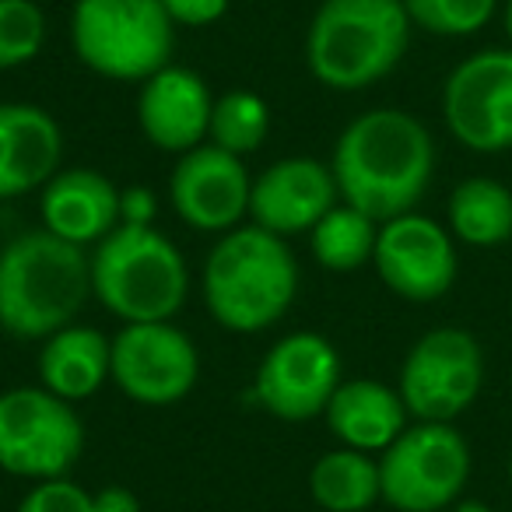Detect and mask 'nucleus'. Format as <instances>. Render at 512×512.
Here are the masks:
<instances>
[{
	"instance_id": "obj_6",
	"label": "nucleus",
	"mask_w": 512,
	"mask_h": 512,
	"mask_svg": "<svg viewBox=\"0 0 512 512\" xmlns=\"http://www.w3.org/2000/svg\"><path fill=\"white\" fill-rule=\"evenodd\" d=\"M172 25L162 0H74L71 46L102 78L144 81L169 64Z\"/></svg>"
},
{
	"instance_id": "obj_24",
	"label": "nucleus",
	"mask_w": 512,
	"mask_h": 512,
	"mask_svg": "<svg viewBox=\"0 0 512 512\" xmlns=\"http://www.w3.org/2000/svg\"><path fill=\"white\" fill-rule=\"evenodd\" d=\"M271 130V113H267L264 99H256L249 92H225L214 99L211 109V127L207 137L228 155H249L267 141Z\"/></svg>"
},
{
	"instance_id": "obj_21",
	"label": "nucleus",
	"mask_w": 512,
	"mask_h": 512,
	"mask_svg": "<svg viewBox=\"0 0 512 512\" xmlns=\"http://www.w3.org/2000/svg\"><path fill=\"white\" fill-rule=\"evenodd\" d=\"M11 127V197L46 186L60 165V127L46 109L4 102Z\"/></svg>"
},
{
	"instance_id": "obj_12",
	"label": "nucleus",
	"mask_w": 512,
	"mask_h": 512,
	"mask_svg": "<svg viewBox=\"0 0 512 512\" xmlns=\"http://www.w3.org/2000/svg\"><path fill=\"white\" fill-rule=\"evenodd\" d=\"M372 264L393 295L407 302H435L453 288L460 256L446 225L407 211L379 225Z\"/></svg>"
},
{
	"instance_id": "obj_29",
	"label": "nucleus",
	"mask_w": 512,
	"mask_h": 512,
	"mask_svg": "<svg viewBox=\"0 0 512 512\" xmlns=\"http://www.w3.org/2000/svg\"><path fill=\"white\" fill-rule=\"evenodd\" d=\"M155 193L144 186H130L120 190V225H151L155 221Z\"/></svg>"
},
{
	"instance_id": "obj_14",
	"label": "nucleus",
	"mask_w": 512,
	"mask_h": 512,
	"mask_svg": "<svg viewBox=\"0 0 512 512\" xmlns=\"http://www.w3.org/2000/svg\"><path fill=\"white\" fill-rule=\"evenodd\" d=\"M249 172L239 155L218 144H197L179 158L169 179L176 214L197 232H232L249 214Z\"/></svg>"
},
{
	"instance_id": "obj_1",
	"label": "nucleus",
	"mask_w": 512,
	"mask_h": 512,
	"mask_svg": "<svg viewBox=\"0 0 512 512\" xmlns=\"http://www.w3.org/2000/svg\"><path fill=\"white\" fill-rule=\"evenodd\" d=\"M330 169L344 204L383 225L414 211L425 197L435 172V144L418 116L369 109L337 137Z\"/></svg>"
},
{
	"instance_id": "obj_18",
	"label": "nucleus",
	"mask_w": 512,
	"mask_h": 512,
	"mask_svg": "<svg viewBox=\"0 0 512 512\" xmlns=\"http://www.w3.org/2000/svg\"><path fill=\"white\" fill-rule=\"evenodd\" d=\"M323 414H327L330 432L358 453H383L400 439V432L411 421L400 390L379 383V379L341 383Z\"/></svg>"
},
{
	"instance_id": "obj_13",
	"label": "nucleus",
	"mask_w": 512,
	"mask_h": 512,
	"mask_svg": "<svg viewBox=\"0 0 512 512\" xmlns=\"http://www.w3.org/2000/svg\"><path fill=\"white\" fill-rule=\"evenodd\" d=\"M341 386V358L323 334H288L256 369L253 397L274 418L306 421L327 411Z\"/></svg>"
},
{
	"instance_id": "obj_16",
	"label": "nucleus",
	"mask_w": 512,
	"mask_h": 512,
	"mask_svg": "<svg viewBox=\"0 0 512 512\" xmlns=\"http://www.w3.org/2000/svg\"><path fill=\"white\" fill-rule=\"evenodd\" d=\"M214 99L207 92L204 78L190 67L165 64L151 78H144V88L137 95V120L155 148L186 155L207 137L211 127Z\"/></svg>"
},
{
	"instance_id": "obj_10",
	"label": "nucleus",
	"mask_w": 512,
	"mask_h": 512,
	"mask_svg": "<svg viewBox=\"0 0 512 512\" xmlns=\"http://www.w3.org/2000/svg\"><path fill=\"white\" fill-rule=\"evenodd\" d=\"M442 116L456 141L477 155L512 151V50H481L449 71Z\"/></svg>"
},
{
	"instance_id": "obj_15",
	"label": "nucleus",
	"mask_w": 512,
	"mask_h": 512,
	"mask_svg": "<svg viewBox=\"0 0 512 512\" xmlns=\"http://www.w3.org/2000/svg\"><path fill=\"white\" fill-rule=\"evenodd\" d=\"M334 169L316 158H281L253 179L249 190V218L267 232L299 235L313 232L316 221L337 204Z\"/></svg>"
},
{
	"instance_id": "obj_4",
	"label": "nucleus",
	"mask_w": 512,
	"mask_h": 512,
	"mask_svg": "<svg viewBox=\"0 0 512 512\" xmlns=\"http://www.w3.org/2000/svg\"><path fill=\"white\" fill-rule=\"evenodd\" d=\"M411 18L404 0H323L306 36L309 71L334 92L383 81L404 60Z\"/></svg>"
},
{
	"instance_id": "obj_27",
	"label": "nucleus",
	"mask_w": 512,
	"mask_h": 512,
	"mask_svg": "<svg viewBox=\"0 0 512 512\" xmlns=\"http://www.w3.org/2000/svg\"><path fill=\"white\" fill-rule=\"evenodd\" d=\"M18 512H95V509H92V495L81 484L67 481V477H53V481H39L22 498Z\"/></svg>"
},
{
	"instance_id": "obj_34",
	"label": "nucleus",
	"mask_w": 512,
	"mask_h": 512,
	"mask_svg": "<svg viewBox=\"0 0 512 512\" xmlns=\"http://www.w3.org/2000/svg\"><path fill=\"white\" fill-rule=\"evenodd\" d=\"M505 470H509V488H512V453H509V467H505Z\"/></svg>"
},
{
	"instance_id": "obj_25",
	"label": "nucleus",
	"mask_w": 512,
	"mask_h": 512,
	"mask_svg": "<svg viewBox=\"0 0 512 512\" xmlns=\"http://www.w3.org/2000/svg\"><path fill=\"white\" fill-rule=\"evenodd\" d=\"M404 11L428 36L467 39L495 18L498 0H404Z\"/></svg>"
},
{
	"instance_id": "obj_33",
	"label": "nucleus",
	"mask_w": 512,
	"mask_h": 512,
	"mask_svg": "<svg viewBox=\"0 0 512 512\" xmlns=\"http://www.w3.org/2000/svg\"><path fill=\"white\" fill-rule=\"evenodd\" d=\"M502 25H505V39H509V50H512V0H505V8H502Z\"/></svg>"
},
{
	"instance_id": "obj_17",
	"label": "nucleus",
	"mask_w": 512,
	"mask_h": 512,
	"mask_svg": "<svg viewBox=\"0 0 512 512\" xmlns=\"http://www.w3.org/2000/svg\"><path fill=\"white\" fill-rule=\"evenodd\" d=\"M39 211L46 232L74 246H88L120 225V190L95 169H67L43 186Z\"/></svg>"
},
{
	"instance_id": "obj_9",
	"label": "nucleus",
	"mask_w": 512,
	"mask_h": 512,
	"mask_svg": "<svg viewBox=\"0 0 512 512\" xmlns=\"http://www.w3.org/2000/svg\"><path fill=\"white\" fill-rule=\"evenodd\" d=\"M484 386V351L470 330L435 327L418 337L400 369V397L414 421L453 425Z\"/></svg>"
},
{
	"instance_id": "obj_11",
	"label": "nucleus",
	"mask_w": 512,
	"mask_h": 512,
	"mask_svg": "<svg viewBox=\"0 0 512 512\" xmlns=\"http://www.w3.org/2000/svg\"><path fill=\"white\" fill-rule=\"evenodd\" d=\"M200 358L193 341L169 320L127 323L113 337L109 376L134 404L169 407L193 390Z\"/></svg>"
},
{
	"instance_id": "obj_2",
	"label": "nucleus",
	"mask_w": 512,
	"mask_h": 512,
	"mask_svg": "<svg viewBox=\"0 0 512 512\" xmlns=\"http://www.w3.org/2000/svg\"><path fill=\"white\" fill-rule=\"evenodd\" d=\"M92 292V256L46 232H25L0 249V327L22 341L71 327Z\"/></svg>"
},
{
	"instance_id": "obj_5",
	"label": "nucleus",
	"mask_w": 512,
	"mask_h": 512,
	"mask_svg": "<svg viewBox=\"0 0 512 512\" xmlns=\"http://www.w3.org/2000/svg\"><path fill=\"white\" fill-rule=\"evenodd\" d=\"M190 271L155 225H116L92 253V292L127 323L172 320L183 309Z\"/></svg>"
},
{
	"instance_id": "obj_26",
	"label": "nucleus",
	"mask_w": 512,
	"mask_h": 512,
	"mask_svg": "<svg viewBox=\"0 0 512 512\" xmlns=\"http://www.w3.org/2000/svg\"><path fill=\"white\" fill-rule=\"evenodd\" d=\"M46 43V18L36 0H0V71L32 64Z\"/></svg>"
},
{
	"instance_id": "obj_20",
	"label": "nucleus",
	"mask_w": 512,
	"mask_h": 512,
	"mask_svg": "<svg viewBox=\"0 0 512 512\" xmlns=\"http://www.w3.org/2000/svg\"><path fill=\"white\" fill-rule=\"evenodd\" d=\"M449 232L477 249L512 242V190L498 179L470 176L449 193Z\"/></svg>"
},
{
	"instance_id": "obj_23",
	"label": "nucleus",
	"mask_w": 512,
	"mask_h": 512,
	"mask_svg": "<svg viewBox=\"0 0 512 512\" xmlns=\"http://www.w3.org/2000/svg\"><path fill=\"white\" fill-rule=\"evenodd\" d=\"M379 239V221L351 204H334L309 232L316 264L327 271H358L372 260Z\"/></svg>"
},
{
	"instance_id": "obj_19",
	"label": "nucleus",
	"mask_w": 512,
	"mask_h": 512,
	"mask_svg": "<svg viewBox=\"0 0 512 512\" xmlns=\"http://www.w3.org/2000/svg\"><path fill=\"white\" fill-rule=\"evenodd\" d=\"M113 341L95 327H64L46 337L39 355V379L60 400H85L109 379Z\"/></svg>"
},
{
	"instance_id": "obj_8",
	"label": "nucleus",
	"mask_w": 512,
	"mask_h": 512,
	"mask_svg": "<svg viewBox=\"0 0 512 512\" xmlns=\"http://www.w3.org/2000/svg\"><path fill=\"white\" fill-rule=\"evenodd\" d=\"M85 449V428L71 400L46 386L0 393V467L8 474L53 481L67 477Z\"/></svg>"
},
{
	"instance_id": "obj_28",
	"label": "nucleus",
	"mask_w": 512,
	"mask_h": 512,
	"mask_svg": "<svg viewBox=\"0 0 512 512\" xmlns=\"http://www.w3.org/2000/svg\"><path fill=\"white\" fill-rule=\"evenodd\" d=\"M162 8L176 25H211L225 15L228 0H162Z\"/></svg>"
},
{
	"instance_id": "obj_30",
	"label": "nucleus",
	"mask_w": 512,
	"mask_h": 512,
	"mask_svg": "<svg viewBox=\"0 0 512 512\" xmlns=\"http://www.w3.org/2000/svg\"><path fill=\"white\" fill-rule=\"evenodd\" d=\"M92 509L95 512H141V502H137V495L127 488H102L92 495Z\"/></svg>"
},
{
	"instance_id": "obj_7",
	"label": "nucleus",
	"mask_w": 512,
	"mask_h": 512,
	"mask_svg": "<svg viewBox=\"0 0 512 512\" xmlns=\"http://www.w3.org/2000/svg\"><path fill=\"white\" fill-rule=\"evenodd\" d=\"M470 477V446L453 425L414 421L379 453L383 502L393 512H442L460 502Z\"/></svg>"
},
{
	"instance_id": "obj_32",
	"label": "nucleus",
	"mask_w": 512,
	"mask_h": 512,
	"mask_svg": "<svg viewBox=\"0 0 512 512\" xmlns=\"http://www.w3.org/2000/svg\"><path fill=\"white\" fill-rule=\"evenodd\" d=\"M453 512H491V509L484 502H474V498H467V502L460 498V502L453 505Z\"/></svg>"
},
{
	"instance_id": "obj_3",
	"label": "nucleus",
	"mask_w": 512,
	"mask_h": 512,
	"mask_svg": "<svg viewBox=\"0 0 512 512\" xmlns=\"http://www.w3.org/2000/svg\"><path fill=\"white\" fill-rule=\"evenodd\" d=\"M299 288V267L281 235L260 225L221 235L204 264L207 313L235 334H256L288 313Z\"/></svg>"
},
{
	"instance_id": "obj_22",
	"label": "nucleus",
	"mask_w": 512,
	"mask_h": 512,
	"mask_svg": "<svg viewBox=\"0 0 512 512\" xmlns=\"http://www.w3.org/2000/svg\"><path fill=\"white\" fill-rule=\"evenodd\" d=\"M309 491L327 512H369L383 498L379 460L348 446L323 453L309 474Z\"/></svg>"
},
{
	"instance_id": "obj_31",
	"label": "nucleus",
	"mask_w": 512,
	"mask_h": 512,
	"mask_svg": "<svg viewBox=\"0 0 512 512\" xmlns=\"http://www.w3.org/2000/svg\"><path fill=\"white\" fill-rule=\"evenodd\" d=\"M11 197V127L8 106H0V200Z\"/></svg>"
}]
</instances>
